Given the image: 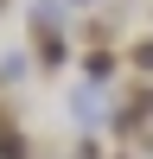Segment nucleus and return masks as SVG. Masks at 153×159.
<instances>
[{
  "label": "nucleus",
  "instance_id": "obj_5",
  "mask_svg": "<svg viewBox=\"0 0 153 159\" xmlns=\"http://www.w3.org/2000/svg\"><path fill=\"white\" fill-rule=\"evenodd\" d=\"M0 13H7V0H0Z\"/></svg>",
  "mask_w": 153,
  "mask_h": 159
},
{
  "label": "nucleus",
  "instance_id": "obj_2",
  "mask_svg": "<svg viewBox=\"0 0 153 159\" xmlns=\"http://www.w3.org/2000/svg\"><path fill=\"white\" fill-rule=\"evenodd\" d=\"M32 153H38V147L26 140L19 121H0V159H32Z\"/></svg>",
  "mask_w": 153,
  "mask_h": 159
},
{
  "label": "nucleus",
  "instance_id": "obj_4",
  "mask_svg": "<svg viewBox=\"0 0 153 159\" xmlns=\"http://www.w3.org/2000/svg\"><path fill=\"white\" fill-rule=\"evenodd\" d=\"M70 7H96V0H70Z\"/></svg>",
  "mask_w": 153,
  "mask_h": 159
},
{
  "label": "nucleus",
  "instance_id": "obj_1",
  "mask_svg": "<svg viewBox=\"0 0 153 159\" xmlns=\"http://www.w3.org/2000/svg\"><path fill=\"white\" fill-rule=\"evenodd\" d=\"M89 57H83V70H89V83H109L115 70H121V51L115 45H83Z\"/></svg>",
  "mask_w": 153,
  "mask_h": 159
},
{
  "label": "nucleus",
  "instance_id": "obj_3",
  "mask_svg": "<svg viewBox=\"0 0 153 159\" xmlns=\"http://www.w3.org/2000/svg\"><path fill=\"white\" fill-rule=\"evenodd\" d=\"M128 64H134V76H153V32L128 45Z\"/></svg>",
  "mask_w": 153,
  "mask_h": 159
}]
</instances>
